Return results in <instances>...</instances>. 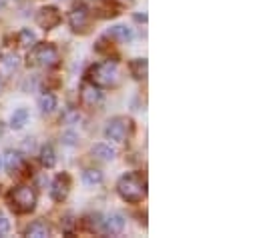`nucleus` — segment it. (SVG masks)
<instances>
[{
	"instance_id": "obj_1",
	"label": "nucleus",
	"mask_w": 259,
	"mask_h": 238,
	"mask_svg": "<svg viewBox=\"0 0 259 238\" xmlns=\"http://www.w3.org/2000/svg\"><path fill=\"white\" fill-rule=\"evenodd\" d=\"M87 76H89V82L97 84L99 88H109V86H117V82L121 78V70H119L117 62L107 60V62H99V64L91 66Z\"/></svg>"
},
{
	"instance_id": "obj_2",
	"label": "nucleus",
	"mask_w": 259,
	"mask_h": 238,
	"mask_svg": "<svg viewBox=\"0 0 259 238\" xmlns=\"http://www.w3.org/2000/svg\"><path fill=\"white\" fill-rule=\"evenodd\" d=\"M36 198H38L36 190L32 186H26V184H20L8 192V204L16 214L32 212L36 206Z\"/></svg>"
},
{
	"instance_id": "obj_3",
	"label": "nucleus",
	"mask_w": 259,
	"mask_h": 238,
	"mask_svg": "<svg viewBox=\"0 0 259 238\" xmlns=\"http://www.w3.org/2000/svg\"><path fill=\"white\" fill-rule=\"evenodd\" d=\"M117 190H119V196L123 200H127L131 204H137L145 198L147 190H145V182L143 178L137 174V172H127L123 174L119 182H117Z\"/></svg>"
},
{
	"instance_id": "obj_4",
	"label": "nucleus",
	"mask_w": 259,
	"mask_h": 238,
	"mask_svg": "<svg viewBox=\"0 0 259 238\" xmlns=\"http://www.w3.org/2000/svg\"><path fill=\"white\" fill-rule=\"evenodd\" d=\"M28 66H38V68H53L59 64V50L51 42H40L30 46V52L26 56Z\"/></svg>"
},
{
	"instance_id": "obj_5",
	"label": "nucleus",
	"mask_w": 259,
	"mask_h": 238,
	"mask_svg": "<svg viewBox=\"0 0 259 238\" xmlns=\"http://www.w3.org/2000/svg\"><path fill=\"white\" fill-rule=\"evenodd\" d=\"M89 22H91L89 8L84 4H74L70 8V12H68V26L74 32H84L89 28Z\"/></svg>"
},
{
	"instance_id": "obj_6",
	"label": "nucleus",
	"mask_w": 259,
	"mask_h": 238,
	"mask_svg": "<svg viewBox=\"0 0 259 238\" xmlns=\"http://www.w3.org/2000/svg\"><path fill=\"white\" fill-rule=\"evenodd\" d=\"M129 120L123 118V116H117V118L109 120L107 128H105V136L107 140H113V142H125L127 140V134H129Z\"/></svg>"
},
{
	"instance_id": "obj_7",
	"label": "nucleus",
	"mask_w": 259,
	"mask_h": 238,
	"mask_svg": "<svg viewBox=\"0 0 259 238\" xmlns=\"http://www.w3.org/2000/svg\"><path fill=\"white\" fill-rule=\"evenodd\" d=\"M36 24L42 30H53L61 24V10L57 6H45L36 14Z\"/></svg>"
},
{
	"instance_id": "obj_8",
	"label": "nucleus",
	"mask_w": 259,
	"mask_h": 238,
	"mask_svg": "<svg viewBox=\"0 0 259 238\" xmlns=\"http://www.w3.org/2000/svg\"><path fill=\"white\" fill-rule=\"evenodd\" d=\"M78 94H80V102H82L87 108H97V106L103 102V92H101L99 86L93 84V82H82Z\"/></svg>"
},
{
	"instance_id": "obj_9",
	"label": "nucleus",
	"mask_w": 259,
	"mask_h": 238,
	"mask_svg": "<svg viewBox=\"0 0 259 238\" xmlns=\"http://www.w3.org/2000/svg\"><path fill=\"white\" fill-rule=\"evenodd\" d=\"M70 176L63 172V174H59L57 178L53 180V186H51V196H53V200L55 202H63L66 196H68V192H70Z\"/></svg>"
},
{
	"instance_id": "obj_10",
	"label": "nucleus",
	"mask_w": 259,
	"mask_h": 238,
	"mask_svg": "<svg viewBox=\"0 0 259 238\" xmlns=\"http://www.w3.org/2000/svg\"><path fill=\"white\" fill-rule=\"evenodd\" d=\"M103 230H105V234L119 236V234L125 230V216H123L121 212H111V214L103 220Z\"/></svg>"
},
{
	"instance_id": "obj_11",
	"label": "nucleus",
	"mask_w": 259,
	"mask_h": 238,
	"mask_svg": "<svg viewBox=\"0 0 259 238\" xmlns=\"http://www.w3.org/2000/svg\"><path fill=\"white\" fill-rule=\"evenodd\" d=\"M93 156H95L97 160H101V162H111V160H115L117 150H115L111 144L101 142V144H95V146H93Z\"/></svg>"
},
{
	"instance_id": "obj_12",
	"label": "nucleus",
	"mask_w": 259,
	"mask_h": 238,
	"mask_svg": "<svg viewBox=\"0 0 259 238\" xmlns=\"http://www.w3.org/2000/svg\"><path fill=\"white\" fill-rule=\"evenodd\" d=\"M24 234L32 238H47V236H51V226H49L45 220H36V222H32V224L24 230Z\"/></svg>"
},
{
	"instance_id": "obj_13",
	"label": "nucleus",
	"mask_w": 259,
	"mask_h": 238,
	"mask_svg": "<svg viewBox=\"0 0 259 238\" xmlns=\"http://www.w3.org/2000/svg\"><path fill=\"white\" fill-rule=\"evenodd\" d=\"M133 28L129 26H125V24H117V26H113L111 30H109V38H115V40H119V42H131L133 40Z\"/></svg>"
},
{
	"instance_id": "obj_14",
	"label": "nucleus",
	"mask_w": 259,
	"mask_h": 238,
	"mask_svg": "<svg viewBox=\"0 0 259 238\" xmlns=\"http://www.w3.org/2000/svg\"><path fill=\"white\" fill-rule=\"evenodd\" d=\"M4 166L8 172H16L20 166H22V154L20 152H14V150H8L4 156Z\"/></svg>"
},
{
	"instance_id": "obj_15",
	"label": "nucleus",
	"mask_w": 259,
	"mask_h": 238,
	"mask_svg": "<svg viewBox=\"0 0 259 238\" xmlns=\"http://www.w3.org/2000/svg\"><path fill=\"white\" fill-rule=\"evenodd\" d=\"M129 68H131L133 78H137V80H145V78H147V70H149L147 58H135L131 62Z\"/></svg>"
},
{
	"instance_id": "obj_16",
	"label": "nucleus",
	"mask_w": 259,
	"mask_h": 238,
	"mask_svg": "<svg viewBox=\"0 0 259 238\" xmlns=\"http://www.w3.org/2000/svg\"><path fill=\"white\" fill-rule=\"evenodd\" d=\"M38 108L42 114H51L55 108H57V96L51 94V92H45L40 98H38Z\"/></svg>"
},
{
	"instance_id": "obj_17",
	"label": "nucleus",
	"mask_w": 259,
	"mask_h": 238,
	"mask_svg": "<svg viewBox=\"0 0 259 238\" xmlns=\"http://www.w3.org/2000/svg\"><path fill=\"white\" fill-rule=\"evenodd\" d=\"M40 162H42L45 168H53L57 164V154H55L53 144H45L40 148Z\"/></svg>"
},
{
	"instance_id": "obj_18",
	"label": "nucleus",
	"mask_w": 259,
	"mask_h": 238,
	"mask_svg": "<svg viewBox=\"0 0 259 238\" xmlns=\"http://www.w3.org/2000/svg\"><path fill=\"white\" fill-rule=\"evenodd\" d=\"M82 182H84V186L95 188V186H99V184L103 182V172L97 170V168H87V170L82 172Z\"/></svg>"
},
{
	"instance_id": "obj_19",
	"label": "nucleus",
	"mask_w": 259,
	"mask_h": 238,
	"mask_svg": "<svg viewBox=\"0 0 259 238\" xmlns=\"http://www.w3.org/2000/svg\"><path fill=\"white\" fill-rule=\"evenodd\" d=\"M26 118H28V110H26V108H18V110L12 114V118H10V126H12L14 130H20V128L26 124Z\"/></svg>"
},
{
	"instance_id": "obj_20",
	"label": "nucleus",
	"mask_w": 259,
	"mask_h": 238,
	"mask_svg": "<svg viewBox=\"0 0 259 238\" xmlns=\"http://www.w3.org/2000/svg\"><path fill=\"white\" fill-rule=\"evenodd\" d=\"M18 42H20V46L30 48V46H34L36 36H34V32H32L30 28H22V30H20V34H18Z\"/></svg>"
},
{
	"instance_id": "obj_21",
	"label": "nucleus",
	"mask_w": 259,
	"mask_h": 238,
	"mask_svg": "<svg viewBox=\"0 0 259 238\" xmlns=\"http://www.w3.org/2000/svg\"><path fill=\"white\" fill-rule=\"evenodd\" d=\"M4 66H6L8 70H16V68L20 66L18 56H16V54H6V56H4Z\"/></svg>"
},
{
	"instance_id": "obj_22",
	"label": "nucleus",
	"mask_w": 259,
	"mask_h": 238,
	"mask_svg": "<svg viewBox=\"0 0 259 238\" xmlns=\"http://www.w3.org/2000/svg\"><path fill=\"white\" fill-rule=\"evenodd\" d=\"M8 230H10V222L4 214H0V234H6Z\"/></svg>"
},
{
	"instance_id": "obj_23",
	"label": "nucleus",
	"mask_w": 259,
	"mask_h": 238,
	"mask_svg": "<svg viewBox=\"0 0 259 238\" xmlns=\"http://www.w3.org/2000/svg\"><path fill=\"white\" fill-rule=\"evenodd\" d=\"M32 148H34V140H32V138H26V142H24V150H30V152H32Z\"/></svg>"
},
{
	"instance_id": "obj_24",
	"label": "nucleus",
	"mask_w": 259,
	"mask_h": 238,
	"mask_svg": "<svg viewBox=\"0 0 259 238\" xmlns=\"http://www.w3.org/2000/svg\"><path fill=\"white\" fill-rule=\"evenodd\" d=\"M65 142H66V144H74V134H66Z\"/></svg>"
},
{
	"instance_id": "obj_25",
	"label": "nucleus",
	"mask_w": 259,
	"mask_h": 238,
	"mask_svg": "<svg viewBox=\"0 0 259 238\" xmlns=\"http://www.w3.org/2000/svg\"><path fill=\"white\" fill-rule=\"evenodd\" d=\"M117 2H121V4H131L133 0H117Z\"/></svg>"
},
{
	"instance_id": "obj_26",
	"label": "nucleus",
	"mask_w": 259,
	"mask_h": 238,
	"mask_svg": "<svg viewBox=\"0 0 259 238\" xmlns=\"http://www.w3.org/2000/svg\"><path fill=\"white\" fill-rule=\"evenodd\" d=\"M2 166H4V162H2V156H0V170H2Z\"/></svg>"
},
{
	"instance_id": "obj_27",
	"label": "nucleus",
	"mask_w": 259,
	"mask_h": 238,
	"mask_svg": "<svg viewBox=\"0 0 259 238\" xmlns=\"http://www.w3.org/2000/svg\"><path fill=\"white\" fill-rule=\"evenodd\" d=\"M2 86H4V82H2V78H0V92H2Z\"/></svg>"
}]
</instances>
